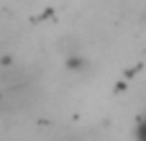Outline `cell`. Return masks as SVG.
Instances as JSON below:
<instances>
[{
  "instance_id": "obj_1",
  "label": "cell",
  "mask_w": 146,
  "mask_h": 141,
  "mask_svg": "<svg viewBox=\"0 0 146 141\" xmlns=\"http://www.w3.org/2000/svg\"><path fill=\"white\" fill-rule=\"evenodd\" d=\"M64 67L69 69V72H87V67H90V59L82 54V49L80 51H72V54H64Z\"/></svg>"
},
{
  "instance_id": "obj_2",
  "label": "cell",
  "mask_w": 146,
  "mask_h": 141,
  "mask_svg": "<svg viewBox=\"0 0 146 141\" xmlns=\"http://www.w3.org/2000/svg\"><path fill=\"white\" fill-rule=\"evenodd\" d=\"M139 141H146V118H144V123L139 126Z\"/></svg>"
}]
</instances>
